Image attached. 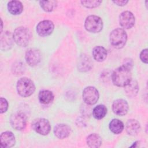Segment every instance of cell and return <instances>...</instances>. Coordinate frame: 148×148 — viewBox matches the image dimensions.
<instances>
[{"label": "cell", "mask_w": 148, "mask_h": 148, "mask_svg": "<svg viewBox=\"0 0 148 148\" xmlns=\"http://www.w3.org/2000/svg\"><path fill=\"white\" fill-rule=\"evenodd\" d=\"M130 69L124 66L116 69L112 76V80L114 85L118 87H125L132 80Z\"/></svg>", "instance_id": "obj_1"}, {"label": "cell", "mask_w": 148, "mask_h": 148, "mask_svg": "<svg viewBox=\"0 0 148 148\" xmlns=\"http://www.w3.org/2000/svg\"><path fill=\"white\" fill-rule=\"evenodd\" d=\"M17 90L20 96L28 97L34 92L35 86L34 82L30 79L22 77L17 81Z\"/></svg>", "instance_id": "obj_2"}, {"label": "cell", "mask_w": 148, "mask_h": 148, "mask_svg": "<svg viewBox=\"0 0 148 148\" xmlns=\"http://www.w3.org/2000/svg\"><path fill=\"white\" fill-rule=\"evenodd\" d=\"M31 34L26 27H20L17 28L13 33V38L17 45L21 47L27 46L31 39Z\"/></svg>", "instance_id": "obj_3"}, {"label": "cell", "mask_w": 148, "mask_h": 148, "mask_svg": "<svg viewBox=\"0 0 148 148\" xmlns=\"http://www.w3.org/2000/svg\"><path fill=\"white\" fill-rule=\"evenodd\" d=\"M127 35L122 28H116L113 30L110 34V42L111 45L116 49L123 48L127 42Z\"/></svg>", "instance_id": "obj_4"}, {"label": "cell", "mask_w": 148, "mask_h": 148, "mask_svg": "<svg viewBox=\"0 0 148 148\" xmlns=\"http://www.w3.org/2000/svg\"><path fill=\"white\" fill-rule=\"evenodd\" d=\"M84 27L86 29L88 32L92 33L99 32L102 29V20L99 17L97 16H89L86 18L85 20Z\"/></svg>", "instance_id": "obj_5"}, {"label": "cell", "mask_w": 148, "mask_h": 148, "mask_svg": "<svg viewBox=\"0 0 148 148\" xmlns=\"http://www.w3.org/2000/svg\"><path fill=\"white\" fill-rule=\"evenodd\" d=\"M33 130L40 135H46L51 130L49 121L44 118H38L33 121L32 123Z\"/></svg>", "instance_id": "obj_6"}, {"label": "cell", "mask_w": 148, "mask_h": 148, "mask_svg": "<svg viewBox=\"0 0 148 148\" xmlns=\"http://www.w3.org/2000/svg\"><path fill=\"white\" fill-rule=\"evenodd\" d=\"M10 120L12 127L16 130H23L26 127L27 117L22 112H16L12 114Z\"/></svg>", "instance_id": "obj_7"}, {"label": "cell", "mask_w": 148, "mask_h": 148, "mask_svg": "<svg viewBox=\"0 0 148 148\" xmlns=\"http://www.w3.org/2000/svg\"><path fill=\"white\" fill-rule=\"evenodd\" d=\"M83 99L88 105H94L99 99V92L96 88L92 86L86 87L83 91Z\"/></svg>", "instance_id": "obj_8"}, {"label": "cell", "mask_w": 148, "mask_h": 148, "mask_svg": "<svg viewBox=\"0 0 148 148\" xmlns=\"http://www.w3.org/2000/svg\"><path fill=\"white\" fill-rule=\"evenodd\" d=\"M135 16L130 11L122 12L119 16V23L120 25L125 29L132 28L135 24Z\"/></svg>", "instance_id": "obj_9"}, {"label": "cell", "mask_w": 148, "mask_h": 148, "mask_svg": "<svg viewBox=\"0 0 148 148\" xmlns=\"http://www.w3.org/2000/svg\"><path fill=\"white\" fill-rule=\"evenodd\" d=\"M54 24L50 20H43L36 26V32L41 36H46L51 34L54 29Z\"/></svg>", "instance_id": "obj_10"}, {"label": "cell", "mask_w": 148, "mask_h": 148, "mask_svg": "<svg viewBox=\"0 0 148 148\" xmlns=\"http://www.w3.org/2000/svg\"><path fill=\"white\" fill-rule=\"evenodd\" d=\"M25 60L27 63L32 66L36 65L40 61V53L37 49H29L25 53Z\"/></svg>", "instance_id": "obj_11"}, {"label": "cell", "mask_w": 148, "mask_h": 148, "mask_svg": "<svg viewBox=\"0 0 148 148\" xmlns=\"http://www.w3.org/2000/svg\"><path fill=\"white\" fill-rule=\"evenodd\" d=\"M113 112L119 116H124L127 114L128 110L127 102L123 99H119L114 101L112 105Z\"/></svg>", "instance_id": "obj_12"}, {"label": "cell", "mask_w": 148, "mask_h": 148, "mask_svg": "<svg viewBox=\"0 0 148 148\" xmlns=\"http://www.w3.org/2000/svg\"><path fill=\"white\" fill-rule=\"evenodd\" d=\"M71 132V127L65 124H57L54 128V133L59 139L67 138Z\"/></svg>", "instance_id": "obj_13"}, {"label": "cell", "mask_w": 148, "mask_h": 148, "mask_svg": "<svg viewBox=\"0 0 148 148\" xmlns=\"http://www.w3.org/2000/svg\"><path fill=\"white\" fill-rule=\"evenodd\" d=\"M15 137L10 131H5L1 135V146L2 147H11L15 144Z\"/></svg>", "instance_id": "obj_14"}, {"label": "cell", "mask_w": 148, "mask_h": 148, "mask_svg": "<svg viewBox=\"0 0 148 148\" xmlns=\"http://www.w3.org/2000/svg\"><path fill=\"white\" fill-rule=\"evenodd\" d=\"M78 69L81 72H86L89 71L92 66V62L89 57L86 55H82L78 62Z\"/></svg>", "instance_id": "obj_15"}, {"label": "cell", "mask_w": 148, "mask_h": 148, "mask_svg": "<svg viewBox=\"0 0 148 148\" xmlns=\"http://www.w3.org/2000/svg\"><path fill=\"white\" fill-rule=\"evenodd\" d=\"M92 54L94 60L98 62H101L106 59L108 52L103 47L98 46L93 49Z\"/></svg>", "instance_id": "obj_16"}, {"label": "cell", "mask_w": 148, "mask_h": 148, "mask_svg": "<svg viewBox=\"0 0 148 148\" xmlns=\"http://www.w3.org/2000/svg\"><path fill=\"white\" fill-rule=\"evenodd\" d=\"M125 130L128 134L130 135H135L138 134L140 130V124L139 122L136 120H129L127 122Z\"/></svg>", "instance_id": "obj_17"}, {"label": "cell", "mask_w": 148, "mask_h": 148, "mask_svg": "<svg viewBox=\"0 0 148 148\" xmlns=\"http://www.w3.org/2000/svg\"><path fill=\"white\" fill-rule=\"evenodd\" d=\"M8 11L12 14L17 15L20 14L23 10V6L18 1H11L8 3Z\"/></svg>", "instance_id": "obj_18"}, {"label": "cell", "mask_w": 148, "mask_h": 148, "mask_svg": "<svg viewBox=\"0 0 148 148\" xmlns=\"http://www.w3.org/2000/svg\"><path fill=\"white\" fill-rule=\"evenodd\" d=\"M13 43L12 36L10 32H6L1 38V48L2 50H6L9 49Z\"/></svg>", "instance_id": "obj_19"}, {"label": "cell", "mask_w": 148, "mask_h": 148, "mask_svg": "<svg viewBox=\"0 0 148 148\" xmlns=\"http://www.w3.org/2000/svg\"><path fill=\"white\" fill-rule=\"evenodd\" d=\"M39 100L43 104H49L54 99L53 92L49 90H42L39 93Z\"/></svg>", "instance_id": "obj_20"}, {"label": "cell", "mask_w": 148, "mask_h": 148, "mask_svg": "<svg viewBox=\"0 0 148 148\" xmlns=\"http://www.w3.org/2000/svg\"><path fill=\"white\" fill-rule=\"evenodd\" d=\"M87 145L92 148L99 147L102 143V139L101 137L96 134H91L87 138Z\"/></svg>", "instance_id": "obj_21"}, {"label": "cell", "mask_w": 148, "mask_h": 148, "mask_svg": "<svg viewBox=\"0 0 148 148\" xmlns=\"http://www.w3.org/2000/svg\"><path fill=\"white\" fill-rule=\"evenodd\" d=\"M110 130L115 134H120L124 130V124L119 119H113L109 123Z\"/></svg>", "instance_id": "obj_22"}, {"label": "cell", "mask_w": 148, "mask_h": 148, "mask_svg": "<svg viewBox=\"0 0 148 148\" xmlns=\"http://www.w3.org/2000/svg\"><path fill=\"white\" fill-rule=\"evenodd\" d=\"M125 87V93L130 97H135L137 94L139 90L138 83L135 80H131L130 83Z\"/></svg>", "instance_id": "obj_23"}, {"label": "cell", "mask_w": 148, "mask_h": 148, "mask_svg": "<svg viewBox=\"0 0 148 148\" xmlns=\"http://www.w3.org/2000/svg\"><path fill=\"white\" fill-rule=\"evenodd\" d=\"M107 113V108L103 105H98L95 106L92 110V114L96 119H103Z\"/></svg>", "instance_id": "obj_24"}, {"label": "cell", "mask_w": 148, "mask_h": 148, "mask_svg": "<svg viewBox=\"0 0 148 148\" xmlns=\"http://www.w3.org/2000/svg\"><path fill=\"white\" fill-rule=\"evenodd\" d=\"M39 3L43 10L50 12L56 8L57 2L56 1H40Z\"/></svg>", "instance_id": "obj_25"}, {"label": "cell", "mask_w": 148, "mask_h": 148, "mask_svg": "<svg viewBox=\"0 0 148 148\" xmlns=\"http://www.w3.org/2000/svg\"><path fill=\"white\" fill-rule=\"evenodd\" d=\"M82 4L83 6L87 8H93L98 6L101 3V1H82Z\"/></svg>", "instance_id": "obj_26"}, {"label": "cell", "mask_w": 148, "mask_h": 148, "mask_svg": "<svg viewBox=\"0 0 148 148\" xmlns=\"http://www.w3.org/2000/svg\"><path fill=\"white\" fill-rule=\"evenodd\" d=\"M23 65L24 64L20 62H18L14 64L13 65V68L12 69L13 71V73L17 75H21V73L24 72V66Z\"/></svg>", "instance_id": "obj_27"}, {"label": "cell", "mask_w": 148, "mask_h": 148, "mask_svg": "<svg viewBox=\"0 0 148 148\" xmlns=\"http://www.w3.org/2000/svg\"><path fill=\"white\" fill-rule=\"evenodd\" d=\"M8 108V102L3 98H1L0 99V112L1 113L6 112Z\"/></svg>", "instance_id": "obj_28"}, {"label": "cell", "mask_w": 148, "mask_h": 148, "mask_svg": "<svg viewBox=\"0 0 148 148\" xmlns=\"http://www.w3.org/2000/svg\"><path fill=\"white\" fill-rule=\"evenodd\" d=\"M140 58L144 63H147V49L143 50L140 54Z\"/></svg>", "instance_id": "obj_29"}, {"label": "cell", "mask_w": 148, "mask_h": 148, "mask_svg": "<svg viewBox=\"0 0 148 148\" xmlns=\"http://www.w3.org/2000/svg\"><path fill=\"white\" fill-rule=\"evenodd\" d=\"M132 61L131 59L130 58H128V59H125L124 60V63L123 64V66L127 67V68L131 69L132 66Z\"/></svg>", "instance_id": "obj_30"}, {"label": "cell", "mask_w": 148, "mask_h": 148, "mask_svg": "<svg viewBox=\"0 0 148 148\" xmlns=\"http://www.w3.org/2000/svg\"><path fill=\"white\" fill-rule=\"evenodd\" d=\"M128 1H113V2L118 6H124L128 3Z\"/></svg>", "instance_id": "obj_31"}]
</instances>
